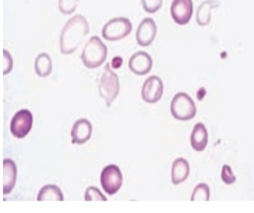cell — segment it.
<instances>
[{
    "label": "cell",
    "instance_id": "obj_5",
    "mask_svg": "<svg viewBox=\"0 0 254 213\" xmlns=\"http://www.w3.org/2000/svg\"><path fill=\"white\" fill-rule=\"evenodd\" d=\"M132 30V24L127 17H116L111 19L104 26L102 36L111 42L125 39Z\"/></svg>",
    "mask_w": 254,
    "mask_h": 213
},
{
    "label": "cell",
    "instance_id": "obj_3",
    "mask_svg": "<svg viewBox=\"0 0 254 213\" xmlns=\"http://www.w3.org/2000/svg\"><path fill=\"white\" fill-rule=\"evenodd\" d=\"M99 92L101 97L106 101L107 106H110L119 95L120 83L118 75L111 69L109 63L106 64L101 76Z\"/></svg>",
    "mask_w": 254,
    "mask_h": 213
},
{
    "label": "cell",
    "instance_id": "obj_19",
    "mask_svg": "<svg viewBox=\"0 0 254 213\" xmlns=\"http://www.w3.org/2000/svg\"><path fill=\"white\" fill-rule=\"evenodd\" d=\"M210 198V189L209 186L206 183H201L194 189L192 192L191 201H208Z\"/></svg>",
    "mask_w": 254,
    "mask_h": 213
},
{
    "label": "cell",
    "instance_id": "obj_16",
    "mask_svg": "<svg viewBox=\"0 0 254 213\" xmlns=\"http://www.w3.org/2000/svg\"><path fill=\"white\" fill-rule=\"evenodd\" d=\"M220 5L217 0H206L201 2L196 13V21L198 25L205 26L209 24L211 20V11L213 8Z\"/></svg>",
    "mask_w": 254,
    "mask_h": 213
},
{
    "label": "cell",
    "instance_id": "obj_4",
    "mask_svg": "<svg viewBox=\"0 0 254 213\" xmlns=\"http://www.w3.org/2000/svg\"><path fill=\"white\" fill-rule=\"evenodd\" d=\"M172 116L180 121H189L194 118L197 109L194 102L185 93H179L172 99L171 105Z\"/></svg>",
    "mask_w": 254,
    "mask_h": 213
},
{
    "label": "cell",
    "instance_id": "obj_14",
    "mask_svg": "<svg viewBox=\"0 0 254 213\" xmlns=\"http://www.w3.org/2000/svg\"><path fill=\"white\" fill-rule=\"evenodd\" d=\"M190 141L194 150L201 152L205 150L208 143V133L205 125L201 122L195 125L192 131Z\"/></svg>",
    "mask_w": 254,
    "mask_h": 213
},
{
    "label": "cell",
    "instance_id": "obj_24",
    "mask_svg": "<svg viewBox=\"0 0 254 213\" xmlns=\"http://www.w3.org/2000/svg\"><path fill=\"white\" fill-rule=\"evenodd\" d=\"M13 59L10 53L3 50V75L9 74L13 69Z\"/></svg>",
    "mask_w": 254,
    "mask_h": 213
},
{
    "label": "cell",
    "instance_id": "obj_2",
    "mask_svg": "<svg viewBox=\"0 0 254 213\" xmlns=\"http://www.w3.org/2000/svg\"><path fill=\"white\" fill-rule=\"evenodd\" d=\"M108 49L98 36H93L87 42L81 54L84 65L95 69L103 65L107 59Z\"/></svg>",
    "mask_w": 254,
    "mask_h": 213
},
{
    "label": "cell",
    "instance_id": "obj_12",
    "mask_svg": "<svg viewBox=\"0 0 254 213\" xmlns=\"http://www.w3.org/2000/svg\"><path fill=\"white\" fill-rule=\"evenodd\" d=\"M92 133L91 122L85 118L76 121L72 128L71 136L74 144L83 145L89 141Z\"/></svg>",
    "mask_w": 254,
    "mask_h": 213
},
{
    "label": "cell",
    "instance_id": "obj_9",
    "mask_svg": "<svg viewBox=\"0 0 254 213\" xmlns=\"http://www.w3.org/2000/svg\"><path fill=\"white\" fill-rule=\"evenodd\" d=\"M193 13L192 0H173L171 7L172 19L180 25H185L190 20Z\"/></svg>",
    "mask_w": 254,
    "mask_h": 213
},
{
    "label": "cell",
    "instance_id": "obj_21",
    "mask_svg": "<svg viewBox=\"0 0 254 213\" xmlns=\"http://www.w3.org/2000/svg\"><path fill=\"white\" fill-rule=\"evenodd\" d=\"M84 200L86 201H107V198L104 196L98 188L94 187V186H90L86 189L85 195H84Z\"/></svg>",
    "mask_w": 254,
    "mask_h": 213
},
{
    "label": "cell",
    "instance_id": "obj_13",
    "mask_svg": "<svg viewBox=\"0 0 254 213\" xmlns=\"http://www.w3.org/2000/svg\"><path fill=\"white\" fill-rule=\"evenodd\" d=\"M17 167L10 159L3 160V195L11 193L16 185Z\"/></svg>",
    "mask_w": 254,
    "mask_h": 213
},
{
    "label": "cell",
    "instance_id": "obj_23",
    "mask_svg": "<svg viewBox=\"0 0 254 213\" xmlns=\"http://www.w3.org/2000/svg\"><path fill=\"white\" fill-rule=\"evenodd\" d=\"M221 179L227 185H232L236 182V177L229 165L226 164L223 165L221 171Z\"/></svg>",
    "mask_w": 254,
    "mask_h": 213
},
{
    "label": "cell",
    "instance_id": "obj_11",
    "mask_svg": "<svg viewBox=\"0 0 254 213\" xmlns=\"http://www.w3.org/2000/svg\"><path fill=\"white\" fill-rule=\"evenodd\" d=\"M153 59L147 53L140 51L130 57L129 67L130 71L137 75H145L150 72Z\"/></svg>",
    "mask_w": 254,
    "mask_h": 213
},
{
    "label": "cell",
    "instance_id": "obj_1",
    "mask_svg": "<svg viewBox=\"0 0 254 213\" xmlns=\"http://www.w3.org/2000/svg\"><path fill=\"white\" fill-rule=\"evenodd\" d=\"M90 26L87 20L80 14L71 17L64 26L60 36V50L63 54L74 53L84 38L89 34Z\"/></svg>",
    "mask_w": 254,
    "mask_h": 213
},
{
    "label": "cell",
    "instance_id": "obj_7",
    "mask_svg": "<svg viewBox=\"0 0 254 213\" xmlns=\"http://www.w3.org/2000/svg\"><path fill=\"white\" fill-rule=\"evenodd\" d=\"M33 124V116L30 110L21 109L13 116L10 123V131L17 139L25 138L30 133Z\"/></svg>",
    "mask_w": 254,
    "mask_h": 213
},
{
    "label": "cell",
    "instance_id": "obj_20",
    "mask_svg": "<svg viewBox=\"0 0 254 213\" xmlns=\"http://www.w3.org/2000/svg\"><path fill=\"white\" fill-rule=\"evenodd\" d=\"M79 4V0H59L58 7L61 13L69 15L74 12Z\"/></svg>",
    "mask_w": 254,
    "mask_h": 213
},
{
    "label": "cell",
    "instance_id": "obj_8",
    "mask_svg": "<svg viewBox=\"0 0 254 213\" xmlns=\"http://www.w3.org/2000/svg\"><path fill=\"white\" fill-rule=\"evenodd\" d=\"M162 80L157 76L148 77L143 84L141 96L143 101L148 104H155L161 99L163 93Z\"/></svg>",
    "mask_w": 254,
    "mask_h": 213
},
{
    "label": "cell",
    "instance_id": "obj_15",
    "mask_svg": "<svg viewBox=\"0 0 254 213\" xmlns=\"http://www.w3.org/2000/svg\"><path fill=\"white\" fill-rule=\"evenodd\" d=\"M190 165L186 160L180 158L175 160L172 167V182L175 185H179L188 179L190 174Z\"/></svg>",
    "mask_w": 254,
    "mask_h": 213
},
{
    "label": "cell",
    "instance_id": "obj_17",
    "mask_svg": "<svg viewBox=\"0 0 254 213\" xmlns=\"http://www.w3.org/2000/svg\"><path fill=\"white\" fill-rule=\"evenodd\" d=\"M38 201L64 200V195L61 189L55 185H48L40 189L38 194Z\"/></svg>",
    "mask_w": 254,
    "mask_h": 213
},
{
    "label": "cell",
    "instance_id": "obj_18",
    "mask_svg": "<svg viewBox=\"0 0 254 213\" xmlns=\"http://www.w3.org/2000/svg\"><path fill=\"white\" fill-rule=\"evenodd\" d=\"M35 71L42 78L47 77L51 74L52 61L48 54L43 53L37 57L35 61Z\"/></svg>",
    "mask_w": 254,
    "mask_h": 213
},
{
    "label": "cell",
    "instance_id": "obj_10",
    "mask_svg": "<svg viewBox=\"0 0 254 213\" xmlns=\"http://www.w3.org/2000/svg\"><path fill=\"white\" fill-rule=\"evenodd\" d=\"M157 26L151 17H147L140 23L136 31L137 43L139 46L147 47L153 42L157 34Z\"/></svg>",
    "mask_w": 254,
    "mask_h": 213
},
{
    "label": "cell",
    "instance_id": "obj_6",
    "mask_svg": "<svg viewBox=\"0 0 254 213\" xmlns=\"http://www.w3.org/2000/svg\"><path fill=\"white\" fill-rule=\"evenodd\" d=\"M123 175L118 165L110 164L104 167L101 174V184L104 191L110 195L118 192L123 184Z\"/></svg>",
    "mask_w": 254,
    "mask_h": 213
},
{
    "label": "cell",
    "instance_id": "obj_22",
    "mask_svg": "<svg viewBox=\"0 0 254 213\" xmlns=\"http://www.w3.org/2000/svg\"><path fill=\"white\" fill-rule=\"evenodd\" d=\"M142 7L148 13L157 12L162 7L163 0H141Z\"/></svg>",
    "mask_w": 254,
    "mask_h": 213
},
{
    "label": "cell",
    "instance_id": "obj_25",
    "mask_svg": "<svg viewBox=\"0 0 254 213\" xmlns=\"http://www.w3.org/2000/svg\"><path fill=\"white\" fill-rule=\"evenodd\" d=\"M123 62H124V60L122 57L116 56L112 59V66L114 69H119L123 65Z\"/></svg>",
    "mask_w": 254,
    "mask_h": 213
}]
</instances>
